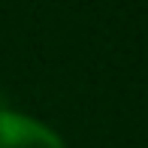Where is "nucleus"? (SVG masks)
<instances>
[{"instance_id": "f257e3e1", "label": "nucleus", "mask_w": 148, "mask_h": 148, "mask_svg": "<svg viewBox=\"0 0 148 148\" xmlns=\"http://www.w3.org/2000/svg\"><path fill=\"white\" fill-rule=\"evenodd\" d=\"M0 148H66L58 130L15 109H0Z\"/></svg>"}]
</instances>
